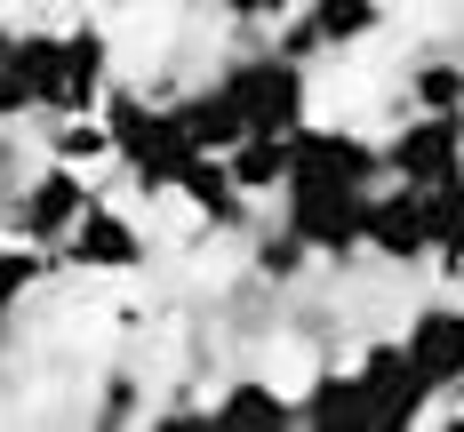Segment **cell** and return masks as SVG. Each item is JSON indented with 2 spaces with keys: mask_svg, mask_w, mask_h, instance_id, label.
I'll list each match as a JSON object with an SVG mask.
<instances>
[{
  "mask_svg": "<svg viewBox=\"0 0 464 432\" xmlns=\"http://www.w3.org/2000/svg\"><path fill=\"white\" fill-rule=\"evenodd\" d=\"M0 352H8V312H0Z\"/></svg>",
  "mask_w": 464,
  "mask_h": 432,
  "instance_id": "cell-23",
  "label": "cell"
},
{
  "mask_svg": "<svg viewBox=\"0 0 464 432\" xmlns=\"http://www.w3.org/2000/svg\"><path fill=\"white\" fill-rule=\"evenodd\" d=\"M304 264H313V248H304V233H296V225H280V233L256 240V273H265V281H296Z\"/></svg>",
  "mask_w": 464,
  "mask_h": 432,
  "instance_id": "cell-21",
  "label": "cell"
},
{
  "mask_svg": "<svg viewBox=\"0 0 464 432\" xmlns=\"http://www.w3.org/2000/svg\"><path fill=\"white\" fill-rule=\"evenodd\" d=\"M208 425H304V400H288L280 384L265 377H232L217 400H208Z\"/></svg>",
  "mask_w": 464,
  "mask_h": 432,
  "instance_id": "cell-13",
  "label": "cell"
},
{
  "mask_svg": "<svg viewBox=\"0 0 464 432\" xmlns=\"http://www.w3.org/2000/svg\"><path fill=\"white\" fill-rule=\"evenodd\" d=\"M112 96V41L104 24H64L56 33V64H48V120H96Z\"/></svg>",
  "mask_w": 464,
  "mask_h": 432,
  "instance_id": "cell-4",
  "label": "cell"
},
{
  "mask_svg": "<svg viewBox=\"0 0 464 432\" xmlns=\"http://www.w3.org/2000/svg\"><path fill=\"white\" fill-rule=\"evenodd\" d=\"M217 8H225L232 24H280L288 16V0H217Z\"/></svg>",
  "mask_w": 464,
  "mask_h": 432,
  "instance_id": "cell-22",
  "label": "cell"
},
{
  "mask_svg": "<svg viewBox=\"0 0 464 432\" xmlns=\"http://www.w3.org/2000/svg\"><path fill=\"white\" fill-rule=\"evenodd\" d=\"M401 344L417 352V369L432 377V392H464V304H449V296L417 304V321L401 329Z\"/></svg>",
  "mask_w": 464,
  "mask_h": 432,
  "instance_id": "cell-10",
  "label": "cell"
},
{
  "mask_svg": "<svg viewBox=\"0 0 464 432\" xmlns=\"http://www.w3.org/2000/svg\"><path fill=\"white\" fill-rule=\"evenodd\" d=\"M217 81L232 89V104H240L248 129H265V137H296V129H304L313 89H304V56H296V48H256V56L225 64Z\"/></svg>",
  "mask_w": 464,
  "mask_h": 432,
  "instance_id": "cell-2",
  "label": "cell"
},
{
  "mask_svg": "<svg viewBox=\"0 0 464 432\" xmlns=\"http://www.w3.org/2000/svg\"><path fill=\"white\" fill-rule=\"evenodd\" d=\"M361 248L376 264H424L432 256V216H424V192L417 185H376L369 192V225H361Z\"/></svg>",
  "mask_w": 464,
  "mask_h": 432,
  "instance_id": "cell-8",
  "label": "cell"
},
{
  "mask_svg": "<svg viewBox=\"0 0 464 432\" xmlns=\"http://www.w3.org/2000/svg\"><path fill=\"white\" fill-rule=\"evenodd\" d=\"M304 425H321V432H336V425H353V432H376V417H369V384H361V369H321V377H313V392H304Z\"/></svg>",
  "mask_w": 464,
  "mask_h": 432,
  "instance_id": "cell-14",
  "label": "cell"
},
{
  "mask_svg": "<svg viewBox=\"0 0 464 432\" xmlns=\"http://www.w3.org/2000/svg\"><path fill=\"white\" fill-rule=\"evenodd\" d=\"M48 64H56V33H0V120H24L48 104Z\"/></svg>",
  "mask_w": 464,
  "mask_h": 432,
  "instance_id": "cell-11",
  "label": "cell"
},
{
  "mask_svg": "<svg viewBox=\"0 0 464 432\" xmlns=\"http://www.w3.org/2000/svg\"><path fill=\"white\" fill-rule=\"evenodd\" d=\"M304 24L321 48H361L384 24V0H304Z\"/></svg>",
  "mask_w": 464,
  "mask_h": 432,
  "instance_id": "cell-17",
  "label": "cell"
},
{
  "mask_svg": "<svg viewBox=\"0 0 464 432\" xmlns=\"http://www.w3.org/2000/svg\"><path fill=\"white\" fill-rule=\"evenodd\" d=\"M41 264H48V248H33V240H24V248H16V240L0 248V312H16V304L33 296V281H41Z\"/></svg>",
  "mask_w": 464,
  "mask_h": 432,
  "instance_id": "cell-20",
  "label": "cell"
},
{
  "mask_svg": "<svg viewBox=\"0 0 464 432\" xmlns=\"http://www.w3.org/2000/svg\"><path fill=\"white\" fill-rule=\"evenodd\" d=\"M424 216H432V264L449 281H464V177L424 192Z\"/></svg>",
  "mask_w": 464,
  "mask_h": 432,
  "instance_id": "cell-18",
  "label": "cell"
},
{
  "mask_svg": "<svg viewBox=\"0 0 464 432\" xmlns=\"http://www.w3.org/2000/svg\"><path fill=\"white\" fill-rule=\"evenodd\" d=\"M384 168L417 192L464 177V112H417V120H401L392 144H384Z\"/></svg>",
  "mask_w": 464,
  "mask_h": 432,
  "instance_id": "cell-6",
  "label": "cell"
},
{
  "mask_svg": "<svg viewBox=\"0 0 464 432\" xmlns=\"http://www.w3.org/2000/svg\"><path fill=\"white\" fill-rule=\"evenodd\" d=\"M96 208V185L81 177V160H48V168H33L24 185H16V200H8V240H33V248H64L72 240V225Z\"/></svg>",
  "mask_w": 464,
  "mask_h": 432,
  "instance_id": "cell-3",
  "label": "cell"
},
{
  "mask_svg": "<svg viewBox=\"0 0 464 432\" xmlns=\"http://www.w3.org/2000/svg\"><path fill=\"white\" fill-rule=\"evenodd\" d=\"M280 225H296L313 256H353L369 225V185H280Z\"/></svg>",
  "mask_w": 464,
  "mask_h": 432,
  "instance_id": "cell-5",
  "label": "cell"
},
{
  "mask_svg": "<svg viewBox=\"0 0 464 432\" xmlns=\"http://www.w3.org/2000/svg\"><path fill=\"white\" fill-rule=\"evenodd\" d=\"M177 112H185V129L200 152H232V144L248 137V120H240V104H232L225 81H208V89H185L177 96Z\"/></svg>",
  "mask_w": 464,
  "mask_h": 432,
  "instance_id": "cell-15",
  "label": "cell"
},
{
  "mask_svg": "<svg viewBox=\"0 0 464 432\" xmlns=\"http://www.w3.org/2000/svg\"><path fill=\"white\" fill-rule=\"evenodd\" d=\"M0 160H8V152H0Z\"/></svg>",
  "mask_w": 464,
  "mask_h": 432,
  "instance_id": "cell-24",
  "label": "cell"
},
{
  "mask_svg": "<svg viewBox=\"0 0 464 432\" xmlns=\"http://www.w3.org/2000/svg\"><path fill=\"white\" fill-rule=\"evenodd\" d=\"M56 256H64L72 273H137V264H144V233H137V216H121V208L96 200Z\"/></svg>",
  "mask_w": 464,
  "mask_h": 432,
  "instance_id": "cell-9",
  "label": "cell"
},
{
  "mask_svg": "<svg viewBox=\"0 0 464 432\" xmlns=\"http://www.w3.org/2000/svg\"><path fill=\"white\" fill-rule=\"evenodd\" d=\"M185 208L192 216H208V225H217V233H232V225H248V192H240V177H232V160L225 152H200V160H192L185 168Z\"/></svg>",
  "mask_w": 464,
  "mask_h": 432,
  "instance_id": "cell-12",
  "label": "cell"
},
{
  "mask_svg": "<svg viewBox=\"0 0 464 432\" xmlns=\"http://www.w3.org/2000/svg\"><path fill=\"white\" fill-rule=\"evenodd\" d=\"M225 160H232V177H240V192H248V200H265V192L288 185V160H296V144H288V137H265V129H248V137L232 144Z\"/></svg>",
  "mask_w": 464,
  "mask_h": 432,
  "instance_id": "cell-16",
  "label": "cell"
},
{
  "mask_svg": "<svg viewBox=\"0 0 464 432\" xmlns=\"http://www.w3.org/2000/svg\"><path fill=\"white\" fill-rule=\"evenodd\" d=\"M353 369H361V384H369V417H376V432L424 425V417H432V377L417 369V352H409V344H369Z\"/></svg>",
  "mask_w": 464,
  "mask_h": 432,
  "instance_id": "cell-7",
  "label": "cell"
},
{
  "mask_svg": "<svg viewBox=\"0 0 464 432\" xmlns=\"http://www.w3.org/2000/svg\"><path fill=\"white\" fill-rule=\"evenodd\" d=\"M409 104L417 112H464V56H424L409 72Z\"/></svg>",
  "mask_w": 464,
  "mask_h": 432,
  "instance_id": "cell-19",
  "label": "cell"
},
{
  "mask_svg": "<svg viewBox=\"0 0 464 432\" xmlns=\"http://www.w3.org/2000/svg\"><path fill=\"white\" fill-rule=\"evenodd\" d=\"M104 129H112V160L129 168V185H137V192H177V185H185V168L200 160V144H192L177 96L160 104V96L112 89V96H104Z\"/></svg>",
  "mask_w": 464,
  "mask_h": 432,
  "instance_id": "cell-1",
  "label": "cell"
}]
</instances>
